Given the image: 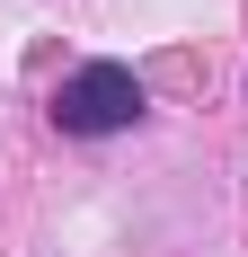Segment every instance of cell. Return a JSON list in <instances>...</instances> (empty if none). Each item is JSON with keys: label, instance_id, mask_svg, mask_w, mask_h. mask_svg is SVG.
<instances>
[{"label": "cell", "instance_id": "obj_1", "mask_svg": "<svg viewBox=\"0 0 248 257\" xmlns=\"http://www.w3.org/2000/svg\"><path fill=\"white\" fill-rule=\"evenodd\" d=\"M142 115V80L124 71V62H89V71L62 80V98H53V124L62 133H124Z\"/></svg>", "mask_w": 248, "mask_h": 257}]
</instances>
